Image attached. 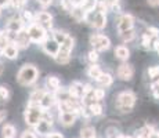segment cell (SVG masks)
I'll use <instances>...</instances> for the list:
<instances>
[{
	"label": "cell",
	"instance_id": "6da1fadb",
	"mask_svg": "<svg viewBox=\"0 0 159 138\" xmlns=\"http://www.w3.org/2000/svg\"><path fill=\"white\" fill-rule=\"evenodd\" d=\"M38 76H39V70L36 69V66L32 65V64H26L20 69V72L17 75V80L22 86H30L32 83L36 82Z\"/></svg>",
	"mask_w": 159,
	"mask_h": 138
},
{
	"label": "cell",
	"instance_id": "7a4b0ae2",
	"mask_svg": "<svg viewBox=\"0 0 159 138\" xmlns=\"http://www.w3.org/2000/svg\"><path fill=\"white\" fill-rule=\"evenodd\" d=\"M136 104V96L131 91H123L116 97V108L122 113H129Z\"/></svg>",
	"mask_w": 159,
	"mask_h": 138
},
{
	"label": "cell",
	"instance_id": "3957f363",
	"mask_svg": "<svg viewBox=\"0 0 159 138\" xmlns=\"http://www.w3.org/2000/svg\"><path fill=\"white\" fill-rule=\"evenodd\" d=\"M43 110L38 104H29L28 108L25 110V122L28 126L35 127L39 122L42 120V116H43Z\"/></svg>",
	"mask_w": 159,
	"mask_h": 138
},
{
	"label": "cell",
	"instance_id": "277c9868",
	"mask_svg": "<svg viewBox=\"0 0 159 138\" xmlns=\"http://www.w3.org/2000/svg\"><path fill=\"white\" fill-rule=\"evenodd\" d=\"M26 32H28L30 42L33 43H43L46 40V29L38 24H32Z\"/></svg>",
	"mask_w": 159,
	"mask_h": 138
},
{
	"label": "cell",
	"instance_id": "5b68a950",
	"mask_svg": "<svg viewBox=\"0 0 159 138\" xmlns=\"http://www.w3.org/2000/svg\"><path fill=\"white\" fill-rule=\"evenodd\" d=\"M90 44L94 47L96 51H105L109 48L111 42L104 35H91L90 36Z\"/></svg>",
	"mask_w": 159,
	"mask_h": 138
},
{
	"label": "cell",
	"instance_id": "8992f818",
	"mask_svg": "<svg viewBox=\"0 0 159 138\" xmlns=\"http://www.w3.org/2000/svg\"><path fill=\"white\" fill-rule=\"evenodd\" d=\"M43 50L48 55L56 58V55L58 54V51H60V44H58L54 39H46L43 42Z\"/></svg>",
	"mask_w": 159,
	"mask_h": 138
},
{
	"label": "cell",
	"instance_id": "52a82bcc",
	"mask_svg": "<svg viewBox=\"0 0 159 138\" xmlns=\"http://www.w3.org/2000/svg\"><path fill=\"white\" fill-rule=\"evenodd\" d=\"M133 75H134V69L129 64H122L118 68V78L122 79V80H130L133 78Z\"/></svg>",
	"mask_w": 159,
	"mask_h": 138
},
{
	"label": "cell",
	"instance_id": "ba28073f",
	"mask_svg": "<svg viewBox=\"0 0 159 138\" xmlns=\"http://www.w3.org/2000/svg\"><path fill=\"white\" fill-rule=\"evenodd\" d=\"M133 24H134V20H133V17L129 14H125V15H122V18L119 20V22H118V30H119V33H122V32H125V30H129L133 28Z\"/></svg>",
	"mask_w": 159,
	"mask_h": 138
},
{
	"label": "cell",
	"instance_id": "9c48e42d",
	"mask_svg": "<svg viewBox=\"0 0 159 138\" xmlns=\"http://www.w3.org/2000/svg\"><path fill=\"white\" fill-rule=\"evenodd\" d=\"M68 94L71 98H76V100H80L84 97L83 94V84L79 82H73L71 84V87L68 88Z\"/></svg>",
	"mask_w": 159,
	"mask_h": 138
},
{
	"label": "cell",
	"instance_id": "30bf717a",
	"mask_svg": "<svg viewBox=\"0 0 159 138\" xmlns=\"http://www.w3.org/2000/svg\"><path fill=\"white\" fill-rule=\"evenodd\" d=\"M29 36H28V32H25V30H20L18 33H15V43L14 44L17 46L18 48H26L29 46Z\"/></svg>",
	"mask_w": 159,
	"mask_h": 138
},
{
	"label": "cell",
	"instance_id": "8fae6325",
	"mask_svg": "<svg viewBox=\"0 0 159 138\" xmlns=\"http://www.w3.org/2000/svg\"><path fill=\"white\" fill-rule=\"evenodd\" d=\"M56 101H57L56 96H54L53 93H44V96L42 97L40 102H39V106L44 110H48L54 104H56Z\"/></svg>",
	"mask_w": 159,
	"mask_h": 138
},
{
	"label": "cell",
	"instance_id": "7c38bea8",
	"mask_svg": "<svg viewBox=\"0 0 159 138\" xmlns=\"http://www.w3.org/2000/svg\"><path fill=\"white\" fill-rule=\"evenodd\" d=\"M60 122L65 127H69L76 122V113L75 112H60Z\"/></svg>",
	"mask_w": 159,
	"mask_h": 138
},
{
	"label": "cell",
	"instance_id": "4fadbf2b",
	"mask_svg": "<svg viewBox=\"0 0 159 138\" xmlns=\"http://www.w3.org/2000/svg\"><path fill=\"white\" fill-rule=\"evenodd\" d=\"M22 20L21 18H11L7 24V32L10 33H18L20 30H22Z\"/></svg>",
	"mask_w": 159,
	"mask_h": 138
},
{
	"label": "cell",
	"instance_id": "5bb4252c",
	"mask_svg": "<svg viewBox=\"0 0 159 138\" xmlns=\"http://www.w3.org/2000/svg\"><path fill=\"white\" fill-rule=\"evenodd\" d=\"M2 53L6 58H8V60H15V58L18 57V47L14 44V43H8V44L2 50Z\"/></svg>",
	"mask_w": 159,
	"mask_h": 138
},
{
	"label": "cell",
	"instance_id": "9a60e30c",
	"mask_svg": "<svg viewBox=\"0 0 159 138\" xmlns=\"http://www.w3.org/2000/svg\"><path fill=\"white\" fill-rule=\"evenodd\" d=\"M91 24H93V26L97 28V29H102V28L107 25V15L104 13L97 11V13L94 14L93 20H91Z\"/></svg>",
	"mask_w": 159,
	"mask_h": 138
},
{
	"label": "cell",
	"instance_id": "2e32d148",
	"mask_svg": "<svg viewBox=\"0 0 159 138\" xmlns=\"http://www.w3.org/2000/svg\"><path fill=\"white\" fill-rule=\"evenodd\" d=\"M51 20H53V17H51L48 13H46V11H42V13H39L38 15H36V21H38V25L40 26H46L51 28Z\"/></svg>",
	"mask_w": 159,
	"mask_h": 138
},
{
	"label": "cell",
	"instance_id": "e0dca14e",
	"mask_svg": "<svg viewBox=\"0 0 159 138\" xmlns=\"http://www.w3.org/2000/svg\"><path fill=\"white\" fill-rule=\"evenodd\" d=\"M36 127V131H38L40 136H48V133H50V127H51V124L48 123V122H46L42 119L40 122H39L38 124L35 126Z\"/></svg>",
	"mask_w": 159,
	"mask_h": 138
},
{
	"label": "cell",
	"instance_id": "ac0fdd59",
	"mask_svg": "<svg viewBox=\"0 0 159 138\" xmlns=\"http://www.w3.org/2000/svg\"><path fill=\"white\" fill-rule=\"evenodd\" d=\"M71 15L73 17V20L75 21L80 22V21H84V18H86V11H84L80 6H78V7H72Z\"/></svg>",
	"mask_w": 159,
	"mask_h": 138
},
{
	"label": "cell",
	"instance_id": "d6986e66",
	"mask_svg": "<svg viewBox=\"0 0 159 138\" xmlns=\"http://www.w3.org/2000/svg\"><path fill=\"white\" fill-rule=\"evenodd\" d=\"M46 86H47V88H50V90L57 91L61 86V82L56 76H48V78L46 79Z\"/></svg>",
	"mask_w": 159,
	"mask_h": 138
},
{
	"label": "cell",
	"instance_id": "ffe728a7",
	"mask_svg": "<svg viewBox=\"0 0 159 138\" xmlns=\"http://www.w3.org/2000/svg\"><path fill=\"white\" fill-rule=\"evenodd\" d=\"M115 55H116V58H119V60L126 61L130 55V51L127 50V47H125V46H119V47L115 48Z\"/></svg>",
	"mask_w": 159,
	"mask_h": 138
},
{
	"label": "cell",
	"instance_id": "44dd1931",
	"mask_svg": "<svg viewBox=\"0 0 159 138\" xmlns=\"http://www.w3.org/2000/svg\"><path fill=\"white\" fill-rule=\"evenodd\" d=\"M73 48V39L66 36L65 40L60 44V51H64V53H71Z\"/></svg>",
	"mask_w": 159,
	"mask_h": 138
},
{
	"label": "cell",
	"instance_id": "7402d4cb",
	"mask_svg": "<svg viewBox=\"0 0 159 138\" xmlns=\"http://www.w3.org/2000/svg\"><path fill=\"white\" fill-rule=\"evenodd\" d=\"M80 137L82 138H97V134H96V130L94 127L91 126H86L80 130Z\"/></svg>",
	"mask_w": 159,
	"mask_h": 138
},
{
	"label": "cell",
	"instance_id": "603a6c76",
	"mask_svg": "<svg viewBox=\"0 0 159 138\" xmlns=\"http://www.w3.org/2000/svg\"><path fill=\"white\" fill-rule=\"evenodd\" d=\"M2 133H3V138H14L17 130H15V127L13 124H6L4 127H3Z\"/></svg>",
	"mask_w": 159,
	"mask_h": 138
},
{
	"label": "cell",
	"instance_id": "cb8c5ba5",
	"mask_svg": "<svg viewBox=\"0 0 159 138\" xmlns=\"http://www.w3.org/2000/svg\"><path fill=\"white\" fill-rule=\"evenodd\" d=\"M97 82L100 83V84L102 86V87H107V86H111L112 84V76L109 75V73H101V75L98 76V79H97Z\"/></svg>",
	"mask_w": 159,
	"mask_h": 138
},
{
	"label": "cell",
	"instance_id": "d4e9b609",
	"mask_svg": "<svg viewBox=\"0 0 159 138\" xmlns=\"http://www.w3.org/2000/svg\"><path fill=\"white\" fill-rule=\"evenodd\" d=\"M43 96H44L43 90H35L29 97V104H38L39 105V102H40V100Z\"/></svg>",
	"mask_w": 159,
	"mask_h": 138
},
{
	"label": "cell",
	"instance_id": "484cf974",
	"mask_svg": "<svg viewBox=\"0 0 159 138\" xmlns=\"http://www.w3.org/2000/svg\"><path fill=\"white\" fill-rule=\"evenodd\" d=\"M89 109H90L91 115H94V116H98V115H101L102 113V105L101 104H98L97 101L91 102L90 105H89Z\"/></svg>",
	"mask_w": 159,
	"mask_h": 138
},
{
	"label": "cell",
	"instance_id": "4316f807",
	"mask_svg": "<svg viewBox=\"0 0 159 138\" xmlns=\"http://www.w3.org/2000/svg\"><path fill=\"white\" fill-rule=\"evenodd\" d=\"M102 73V70H101V68H100L98 65H91L90 68H89V70H87V75L90 76V78H93V79H98V76Z\"/></svg>",
	"mask_w": 159,
	"mask_h": 138
},
{
	"label": "cell",
	"instance_id": "83f0119b",
	"mask_svg": "<svg viewBox=\"0 0 159 138\" xmlns=\"http://www.w3.org/2000/svg\"><path fill=\"white\" fill-rule=\"evenodd\" d=\"M120 36H122V40H123V42H131L134 39V36H136V33H134L133 28H131V29H129V30L122 32Z\"/></svg>",
	"mask_w": 159,
	"mask_h": 138
},
{
	"label": "cell",
	"instance_id": "f1b7e54d",
	"mask_svg": "<svg viewBox=\"0 0 159 138\" xmlns=\"http://www.w3.org/2000/svg\"><path fill=\"white\" fill-rule=\"evenodd\" d=\"M93 97L96 101H101L104 97H105V90L104 88H96V90H93Z\"/></svg>",
	"mask_w": 159,
	"mask_h": 138
},
{
	"label": "cell",
	"instance_id": "f546056e",
	"mask_svg": "<svg viewBox=\"0 0 159 138\" xmlns=\"http://www.w3.org/2000/svg\"><path fill=\"white\" fill-rule=\"evenodd\" d=\"M66 33H64V32H61V30H56L54 32V40H56L58 44H61L64 40H65V38H66Z\"/></svg>",
	"mask_w": 159,
	"mask_h": 138
},
{
	"label": "cell",
	"instance_id": "4dcf8cb0",
	"mask_svg": "<svg viewBox=\"0 0 159 138\" xmlns=\"http://www.w3.org/2000/svg\"><path fill=\"white\" fill-rule=\"evenodd\" d=\"M21 20H22V22H33L35 17H33V14L30 13V11H24Z\"/></svg>",
	"mask_w": 159,
	"mask_h": 138
},
{
	"label": "cell",
	"instance_id": "1f68e13d",
	"mask_svg": "<svg viewBox=\"0 0 159 138\" xmlns=\"http://www.w3.org/2000/svg\"><path fill=\"white\" fill-rule=\"evenodd\" d=\"M148 75H149V78L151 79H157L159 76V66H149Z\"/></svg>",
	"mask_w": 159,
	"mask_h": 138
},
{
	"label": "cell",
	"instance_id": "d6a6232c",
	"mask_svg": "<svg viewBox=\"0 0 159 138\" xmlns=\"http://www.w3.org/2000/svg\"><path fill=\"white\" fill-rule=\"evenodd\" d=\"M8 97H10V90L4 86H0V98L2 100H8Z\"/></svg>",
	"mask_w": 159,
	"mask_h": 138
},
{
	"label": "cell",
	"instance_id": "836d02e7",
	"mask_svg": "<svg viewBox=\"0 0 159 138\" xmlns=\"http://www.w3.org/2000/svg\"><path fill=\"white\" fill-rule=\"evenodd\" d=\"M143 47L144 48H148L149 47V44H151V36L148 35V33H145L144 36H143Z\"/></svg>",
	"mask_w": 159,
	"mask_h": 138
},
{
	"label": "cell",
	"instance_id": "e575fe53",
	"mask_svg": "<svg viewBox=\"0 0 159 138\" xmlns=\"http://www.w3.org/2000/svg\"><path fill=\"white\" fill-rule=\"evenodd\" d=\"M89 61H91V62H96L97 60H98V51H90V53H89Z\"/></svg>",
	"mask_w": 159,
	"mask_h": 138
},
{
	"label": "cell",
	"instance_id": "d590c367",
	"mask_svg": "<svg viewBox=\"0 0 159 138\" xmlns=\"http://www.w3.org/2000/svg\"><path fill=\"white\" fill-rule=\"evenodd\" d=\"M147 32H148V35L151 36V38H158L159 36V30L157 29V28H148V29H147Z\"/></svg>",
	"mask_w": 159,
	"mask_h": 138
},
{
	"label": "cell",
	"instance_id": "8d00e7d4",
	"mask_svg": "<svg viewBox=\"0 0 159 138\" xmlns=\"http://www.w3.org/2000/svg\"><path fill=\"white\" fill-rule=\"evenodd\" d=\"M10 3L14 6L15 8H20V7H22V6L25 4V3H26V0H11Z\"/></svg>",
	"mask_w": 159,
	"mask_h": 138
},
{
	"label": "cell",
	"instance_id": "74e56055",
	"mask_svg": "<svg viewBox=\"0 0 159 138\" xmlns=\"http://www.w3.org/2000/svg\"><path fill=\"white\" fill-rule=\"evenodd\" d=\"M62 7L65 8L66 11H71L72 10V4H71V2H69V0H62Z\"/></svg>",
	"mask_w": 159,
	"mask_h": 138
},
{
	"label": "cell",
	"instance_id": "f35d334b",
	"mask_svg": "<svg viewBox=\"0 0 159 138\" xmlns=\"http://www.w3.org/2000/svg\"><path fill=\"white\" fill-rule=\"evenodd\" d=\"M21 138H36V137H35V134H33L32 131H24Z\"/></svg>",
	"mask_w": 159,
	"mask_h": 138
},
{
	"label": "cell",
	"instance_id": "ab89813d",
	"mask_svg": "<svg viewBox=\"0 0 159 138\" xmlns=\"http://www.w3.org/2000/svg\"><path fill=\"white\" fill-rule=\"evenodd\" d=\"M7 118V110H4V109H0V123H2L4 119Z\"/></svg>",
	"mask_w": 159,
	"mask_h": 138
},
{
	"label": "cell",
	"instance_id": "60d3db41",
	"mask_svg": "<svg viewBox=\"0 0 159 138\" xmlns=\"http://www.w3.org/2000/svg\"><path fill=\"white\" fill-rule=\"evenodd\" d=\"M148 2L149 6H152V7H158L159 6V0H147Z\"/></svg>",
	"mask_w": 159,
	"mask_h": 138
},
{
	"label": "cell",
	"instance_id": "b9f144b4",
	"mask_svg": "<svg viewBox=\"0 0 159 138\" xmlns=\"http://www.w3.org/2000/svg\"><path fill=\"white\" fill-rule=\"evenodd\" d=\"M48 138H64L60 133H48Z\"/></svg>",
	"mask_w": 159,
	"mask_h": 138
},
{
	"label": "cell",
	"instance_id": "7bdbcfd3",
	"mask_svg": "<svg viewBox=\"0 0 159 138\" xmlns=\"http://www.w3.org/2000/svg\"><path fill=\"white\" fill-rule=\"evenodd\" d=\"M69 2H71L72 7H78V6L82 4V0H69Z\"/></svg>",
	"mask_w": 159,
	"mask_h": 138
},
{
	"label": "cell",
	"instance_id": "ee69618b",
	"mask_svg": "<svg viewBox=\"0 0 159 138\" xmlns=\"http://www.w3.org/2000/svg\"><path fill=\"white\" fill-rule=\"evenodd\" d=\"M51 2H53V0H39V3H40L42 6H48V4H51Z\"/></svg>",
	"mask_w": 159,
	"mask_h": 138
},
{
	"label": "cell",
	"instance_id": "f6af8a7d",
	"mask_svg": "<svg viewBox=\"0 0 159 138\" xmlns=\"http://www.w3.org/2000/svg\"><path fill=\"white\" fill-rule=\"evenodd\" d=\"M11 0H0V7H6L7 4H10Z\"/></svg>",
	"mask_w": 159,
	"mask_h": 138
},
{
	"label": "cell",
	"instance_id": "bcb514c9",
	"mask_svg": "<svg viewBox=\"0 0 159 138\" xmlns=\"http://www.w3.org/2000/svg\"><path fill=\"white\" fill-rule=\"evenodd\" d=\"M148 138H159V134H158V133H154V131H152L151 136H149Z\"/></svg>",
	"mask_w": 159,
	"mask_h": 138
},
{
	"label": "cell",
	"instance_id": "7dc6e473",
	"mask_svg": "<svg viewBox=\"0 0 159 138\" xmlns=\"http://www.w3.org/2000/svg\"><path fill=\"white\" fill-rule=\"evenodd\" d=\"M154 48L159 50V40H155V42H154Z\"/></svg>",
	"mask_w": 159,
	"mask_h": 138
},
{
	"label": "cell",
	"instance_id": "c3c4849f",
	"mask_svg": "<svg viewBox=\"0 0 159 138\" xmlns=\"http://www.w3.org/2000/svg\"><path fill=\"white\" fill-rule=\"evenodd\" d=\"M118 138H131V137H125V136H119Z\"/></svg>",
	"mask_w": 159,
	"mask_h": 138
},
{
	"label": "cell",
	"instance_id": "681fc988",
	"mask_svg": "<svg viewBox=\"0 0 159 138\" xmlns=\"http://www.w3.org/2000/svg\"><path fill=\"white\" fill-rule=\"evenodd\" d=\"M2 72H3V65L0 64V73H2Z\"/></svg>",
	"mask_w": 159,
	"mask_h": 138
}]
</instances>
